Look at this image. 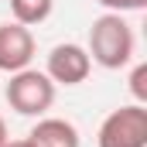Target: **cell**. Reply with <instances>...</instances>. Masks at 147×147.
Wrapping results in <instances>:
<instances>
[{
    "label": "cell",
    "instance_id": "2",
    "mask_svg": "<svg viewBox=\"0 0 147 147\" xmlns=\"http://www.w3.org/2000/svg\"><path fill=\"white\" fill-rule=\"evenodd\" d=\"M7 103L21 116H45L55 103V82L38 69H21L7 82Z\"/></svg>",
    "mask_w": 147,
    "mask_h": 147
},
{
    "label": "cell",
    "instance_id": "1",
    "mask_svg": "<svg viewBox=\"0 0 147 147\" xmlns=\"http://www.w3.org/2000/svg\"><path fill=\"white\" fill-rule=\"evenodd\" d=\"M89 58L103 69H123L134 58V28L123 21V14H99L89 28Z\"/></svg>",
    "mask_w": 147,
    "mask_h": 147
},
{
    "label": "cell",
    "instance_id": "8",
    "mask_svg": "<svg viewBox=\"0 0 147 147\" xmlns=\"http://www.w3.org/2000/svg\"><path fill=\"white\" fill-rule=\"evenodd\" d=\"M130 92H134L137 103H147V65L144 62H140V65L134 69V75H130Z\"/></svg>",
    "mask_w": 147,
    "mask_h": 147
},
{
    "label": "cell",
    "instance_id": "6",
    "mask_svg": "<svg viewBox=\"0 0 147 147\" xmlns=\"http://www.w3.org/2000/svg\"><path fill=\"white\" fill-rule=\"evenodd\" d=\"M28 140H31L34 147H79L82 144L75 123L62 120V116H41L34 127H31Z\"/></svg>",
    "mask_w": 147,
    "mask_h": 147
},
{
    "label": "cell",
    "instance_id": "7",
    "mask_svg": "<svg viewBox=\"0 0 147 147\" xmlns=\"http://www.w3.org/2000/svg\"><path fill=\"white\" fill-rule=\"evenodd\" d=\"M51 7L55 0H10V14L17 24L24 28H34V24H45L51 17Z\"/></svg>",
    "mask_w": 147,
    "mask_h": 147
},
{
    "label": "cell",
    "instance_id": "9",
    "mask_svg": "<svg viewBox=\"0 0 147 147\" xmlns=\"http://www.w3.org/2000/svg\"><path fill=\"white\" fill-rule=\"evenodd\" d=\"M99 7H106L113 14H127V10H144L147 0H96Z\"/></svg>",
    "mask_w": 147,
    "mask_h": 147
},
{
    "label": "cell",
    "instance_id": "3",
    "mask_svg": "<svg viewBox=\"0 0 147 147\" xmlns=\"http://www.w3.org/2000/svg\"><path fill=\"white\" fill-rule=\"evenodd\" d=\"M99 147H147V106L130 103L113 110L99 123Z\"/></svg>",
    "mask_w": 147,
    "mask_h": 147
},
{
    "label": "cell",
    "instance_id": "10",
    "mask_svg": "<svg viewBox=\"0 0 147 147\" xmlns=\"http://www.w3.org/2000/svg\"><path fill=\"white\" fill-rule=\"evenodd\" d=\"M3 147H34V144H31V140L24 137V140H7V144H3Z\"/></svg>",
    "mask_w": 147,
    "mask_h": 147
},
{
    "label": "cell",
    "instance_id": "11",
    "mask_svg": "<svg viewBox=\"0 0 147 147\" xmlns=\"http://www.w3.org/2000/svg\"><path fill=\"white\" fill-rule=\"evenodd\" d=\"M7 140H10V137H7V123H3V116H0V147L7 144Z\"/></svg>",
    "mask_w": 147,
    "mask_h": 147
},
{
    "label": "cell",
    "instance_id": "4",
    "mask_svg": "<svg viewBox=\"0 0 147 147\" xmlns=\"http://www.w3.org/2000/svg\"><path fill=\"white\" fill-rule=\"evenodd\" d=\"M89 69H92V58L82 45L75 41H65V45H55L48 51V65H45V75L55 82V86H79L89 79Z\"/></svg>",
    "mask_w": 147,
    "mask_h": 147
},
{
    "label": "cell",
    "instance_id": "5",
    "mask_svg": "<svg viewBox=\"0 0 147 147\" xmlns=\"http://www.w3.org/2000/svg\"><path fill=\"white\" fill-rule=\"evenodd\" d=\"M34 58V34L31 28L17 24V21H7L0 24V72H21L28 69Z\"/></svg>",
    "mask_w": 147,
    "mask_h": 147
}]
</instances>
